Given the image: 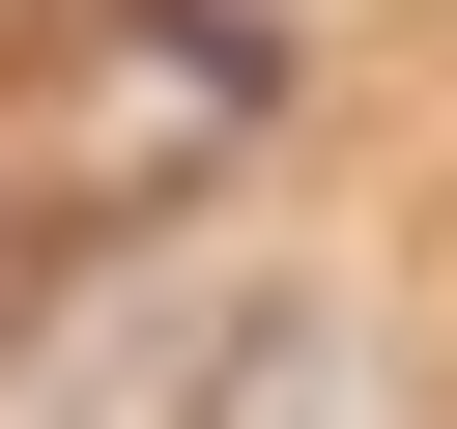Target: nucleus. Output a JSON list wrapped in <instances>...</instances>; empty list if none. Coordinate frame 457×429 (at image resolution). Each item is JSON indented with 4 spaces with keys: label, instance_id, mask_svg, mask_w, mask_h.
Returning <instances> with one entry per match:
<instances>
[{
    "label": "nucleus",
    "instance_id": "f257e3e1",
    "mask_svg": "<svg viewBox=\"0 0 457 429\" xmlns=\"http://www.w3.org/2000/svg\"><path fill=\"white\" fill-rule=\"evenodd\" d=\"M228 315H257V257H228V200H143L57 315H0V429H200V372H228Z\"/></svg>",
    "mask_w": 457,
    "mask_h": 429
},
{
    "label": "nucleus",
    "instance_id": "f03ea898",
    "mask_svg": "<svg viewBox=\"0 0 457 429\" xmlns=\"http://www.w3.org/2000/svg\"><path fill=\"white\" fill-rule=\"evenodd\" d=\"M200 429H457V400H428V343H400L371 286H257L228 372H200Z\"/></svg>",
    "mask_w": 457,
    "mask_h": 429
}]
</instances>
